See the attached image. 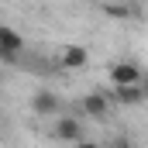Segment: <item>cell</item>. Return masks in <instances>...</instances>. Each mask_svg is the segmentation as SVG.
<instances>
[{
    "mask_svg": "<svg viewBox=\"0 0 148 148\" xmlns=\"http://www.w3.org/2000/svg\"><path fill=\"white\" fill-rule=\"evenodd\" d=\"M103 10H107V17H121V21L134 14V10H131L127 3H103Z\"/></svg>",
    "mask_w": 148,
    "mask_h": 148,
    "instance_id": "cell-8",
    "label": "cell"
},
{
    "mask_svg": "<svg viewBox=\"0 0 148 148\" xmlns=\"http://www.w3.org/2000/svg\"><path fill=\"white\" fill-rule=\"evenodd\" d=\"M141 93H145V100H148V73L141 76Z\"/></svg>",
    "mask_w": 148,
    "mask_h": 148,
    "instance_id": "cell-12",
    "label": "cell"
},
{
    "mask_svg": "<svg viewBox=\"0 0 148 148\" xmlns=\"http://www.w3.org/2000/svg\"><path fill=\"white\" fill-rule=\"evenodd\" d=\"M17 59H21V52H10V48H0V62H3V66H17Z\"/></svg>",
    "mask_w": 148,
    "mask_h": 148,
    "instance_id": "cell-9",
    "label": "cell"
},
{
    "mask_svg": "<svg viewBox=\"0 0 148 148\" xmlns=\"http://www.w3.org/2000/svg\"><path fill=\"white\" fill-rule=\"evenodd\" d=\"M141 69L134 62H114L110 66V83L114 86H141Z\"/></svg>",
    "mask_w": 148,
    "mask_h": 148,
    "instance_id": "cell-3",
    "label": "cell"
},
{
    "mask_svg": "<svg viewBox=\"0 0 148 148\" xmlns=\"http://www.w3.org/2000/svg\"><path fill=\"white\" fill-rule=\"evenodd\" d=\"M110 148H131V141H127V138H117V141H114Z\"/></svg>",
    "mask_w": 148,
    "mask_h": 148,
    "instance_id": "cell-10",
    "label": "cell"
},
{
    "mask_svg": "<svg viewBox=\"0 0 148 148\" xmlns=\"http://www.w3.org/2000/svg\"><path fill=\"white\" fill-rule=\"evenodd\" d=\"M31 110L38 117H59L62 114V100H59V93H52V90H35L31 93Z\"/></svg>",
    "mask_w": 148,
    "mask_h": 148,
    "instance_id": "cell-1",
    "label": "cell"
},
{
    "mask_svg": "<svg viewBox=\"0 0 148 148\" xmlns=\"http://www.w3.org/2000/svg\"><path fill=\"white\" fill-rule=\"evenodd\" d=\"M52 131H55V138H59V141H69V145L83 141V121H79V117H69V114H66V117H59Z\"/></svg>",
    "mask_w": 148,
    "mask_h": 148,
    "instance_id": "cell-4",
    "label": "cell"
},
{
    "mask_svg": "<svg viewBox=\"0 0 148 148\" xmlns=\"http://www.w3.org/2000/svg\"><path fill=\"white\" fill-rule=\"evenodd\" d=\"M76 148H100V145H97V141H86V138H83V141H76Z\"/></svg>",
    "mask_w": 148,
    "mask_h": 148,
    "instance_id": "cell-11",
    "label": "cell"
},
{
    "mask_svg": "<svg viewBox=\"0 0 148 148\" xmlns=\"http://www.w3.org/2000/svg\"><path fill=\"white\" fill-rule=\"evenodd\" d=\"M0 48H10V52H24V35L10 24H0Z\"/></svg>",
    "mask_w": 148,
    "mask_h": 148,
    "instance_id": "cell-7",
    "label": "cell"
},
{
    "mask_svg": "<svg viewBox=\"0 0 148 148\" xmlns=\"http://www.w3.org/2000/svg\"><path fill=\"white\" fill-rule=\"evenodd\" d=\"M110 100L121 107H138V103H145V93H141V86H114Z\"/></svg>",
    "mask_w": 148,
    "mask_h": 148,
    "instance_id": "cell-6",
    "label": "cell"
},
{
    "mask_svg": "<svg viewBox=\"0 0 148 148\" xmlns=\"http://www.w3.org/2000/svg\"><path fill=\"white\" fill-rule=\"evenodd\" d=\"M110 93H100V90H93V93H86L83 97V114L86 117H93V121H103L107 114H110Z\"/></svg>",
    "mask_w": 148,
    "mask_h": 148,
    "instance_id": "cell-2",
    "label": "cell"
},
{
    "mask_svg": "<svg viewBox=\"0 0 148 148\" xmlns=\"http://www.w3.org/2000/svg\"><path fill=\"white\" fill-rule=\"evenodd\" d=\"M90 62V52L83 48V45H66L62 52H59V66L62 69H83Z\"/></svg>",
    "mask_w": 148,
    "mask_h": 148,
    "instance_id": "cell-5",
    "label": "cell"
}]
</instances>
